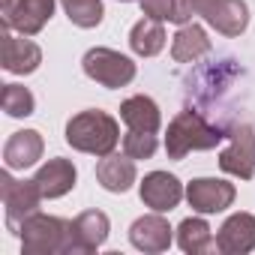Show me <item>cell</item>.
Wrapping results in <instances>:
<instances>
[{
  "label": "cell",
  "instance_id": "8",
  "mask_svg": "<svg viewBox=\"0 0 255 255\" xmlns=\"http://www.w3.org/2000/svg\"><path fill=\"white\" fill-rule=\"evenodd\" d=\"M0 12L6 27L24 36H36L54 12V0H0Z\"/></svg>",
  "mask_w": 255,
  "mask_h": 255
},
{
  "label": "cell",
  "instance_id": "26",
  "mask_svg": "<svg viewBox=\"0 0 255 255\" xmlns=\"http://www.w3.org/2000/svg\"><path fill=\"white\" fill-rule=\"evenodd\" d=\"M123 3H129V0H123Z\"/></svg>",
  "mask_w": 255,
  "mask_h": 255
},
{
  "label": "cell",
  "instance_id": "4",
  "mask_svg": "<svg viewBox=\"0 0 255 255\" xmlns=\"http://www.w3.org/2000/svg\"><path fill=\"white\" fill-rule=\"evenodd\" d=\"M81 66H84L87 78H93L96 84L111 87V90L114 87H126L135 78V63L126 54L114 51V48H90L84 54Z\"/></svg>",
  "mask_w": 255,
  "mask_h": 255
},
{
  "label": "cell",
  "instance_id": "13",
  "mask_svg": "<svg viewBox=\"0 0 255 255\" xmlns=\"http://www.w3.org/2000/svg\"><path fill=\"white\" fill-rule=\"evenodd\" d=\"M216 249L225 255H243L255 249V216L252 213H234L222 222L216 234Z\"/></svg>",
  "mask_w": 255,
  "mask_h": 255
},
{
  "label": "cell",
  "instance_id": "25",
  "mask_svg": "<svg viewBox=\"0 0 255 255\" xmlns=\"http://www.w3.org/2000/svg\"><path fill=\"white\" fill-rule=\"evenodd\" d=\"M123 153L132 159H150L156 153V132H138L129 129L123 135Z\"/></svg>",
  "mask_w": 255,
  "mask_h": 255
},
{
  "label": "cell",
  "instance_id": "9",
  "mask_svg": "<svg viewBox=\"0 0 255 255\" xmlns=\"http://www.w3.org/2000/svg\"><path fill=\"white\" fill-rule=\"evenodd\" d=\"M39 63H42V48L33 39H24V33L15 36L12 27L3 24V30H0V66L12 75H27Z\"/></svg>",
  "mask_w": 255,
  "mask_h": 255
},
{
  "label": "cell",
  "instance_id": "15",
  "mask_svg": "<svg viewBox=\"0 0 255 255\" xmlns=\"http://www.w3.org/2000/svg\"><path fill=\"white\" fill-rule=\"evenodd\" d=\"M96 180L105 192H126L135 183V159L132 156H120V153H108L102 156V162L96 165Z\"/></svg>",
  "mask_w": 255,
  "mask_h": 255
},
{
  "label": "cell",
  "instance_id": "2",
  "mask_svg": "<svg viewBox=\"0 0 255 255\" xmlns=\"http://www.w3.org/2000/svg\"><path fill=\"white\" fill-rule=\"evenodd\" d=\"M66 141H69V147H75L81 153L108 156V153H114V147L120 141V126L111 114H105L99 108H90V111H81V114L69 117Z\"/></svg>",
  "mask_w": 255,
  "mask_h": 255
},
{
  "label": "cell",
  "instance_id": "23",
  "mask_svg": "<svg viewBox=\"0 0 255 255\" xmlns=\"http://www.w3.org/2000/svg\"><path fill=\"white\" fill-rule=\"evenodd\" d=\"M60 6L69 15V21L75 27H84V30L102 24V15H105L102 0H60Z\"/></svg>",
  "mask_w": 255,
  "mask_h": 255
},
{
  "label": "cell",
  "instance_id": "10",
  "mask_svg": "<svg viewBox=\"0 0 255 255\" xmlns=\"http://www.w3.org/2000/svg\"><path fill=\"white\" fill-rule=\"evenodd\" d=\"M111 222L102 210H84L69 222V252H96L108 240Z\"/></svg>",
  "mask_w": 255,
  "mask_h": 255
},
{
  "label": "cell",
  "instance_id": "5",
  "mask_svg": "<svg viewBox=\"0 0 255 255\" xmlns=\"http://www.w3.org/2000/svg\"><path fill=\"white\" fill-rule=\"evenodd\" d=\"M0 195H3V204H6V225L9 231L18 234L21 222L39 210V201L45 198L36 186V180H12L9 171L0 174Z\"/></svg>",
  "mask_w": 255,
  "mask_h": 255
},
{
  "label": "cell",
  "instance_id": "24",
  "mask_svg": "<svg viewBox=\"0 0 255 255\" xmlns=\"http://www.w3.org/2000/svg\"><path fill=\"white\" fill-rule=\"evenodd\" d=\"M0 105H3V111H6L9 117H27V114H33L36 99H33V93H30L27 87H21V84H3Z\"/></svg>",
  "mask_w": 255,
  "mask_h": 255
},
{
  "label": "cell",
  "instance_id": "3",
  "mask_svg": "<svg viewBox=\"0 0 255 255\" xmlns=\"http://www.w3.org/2000/svg\"><path fill=\"white\" fill-rule=\"evenodd\" d=\"M21 249L27 255H54V252H69V222L60 216H45V213H30L21 228Z\"/></svg>",
  "mask_w": 255,
  "mask_h": 255
},
{
  "label": "cell",
  "instance_id": "22",
  "mask_svg": "<svg viewBox=\"0 0 255 255\" xmlns=\"http://www.w3.org/2000/svg\"><path fill=\"white\" fill-rule=\"evenodd\" d=\"M141 3V12L147 18H156V21H171V24H189L192 12H195V3L192 0H138Z\"/></svg>",
  "mask_w": 255,
  "mask_h": 255
},
{
  "label": "cell",
  "instance_id": "20",
  "mask_svg": "<svg viewBox=\"0 0 255 255\" xmlns=\"http://www.w3.org/2000/svg\"><path fill=\"white\" fill-rule=\"evenodd\" d=\"M177 243L183 252L189 255H204V252H213L216 249V237L210 234V225L198 216H189L180 222L177 228Z\"/></svg>",
  "mask_w": 255,
  "mask_h": 255
},
{
  "label": "cell",
  "instance_id": "21",
  "mask_svg": "<svg viewBox=\"0 0 255 255\" xmlns=\"http://www.w3.org/2000/svg\"><path fill=\"white\" fill-rule=\"evenodd\" d=\"M129 45H132V51H135L138 57H153V54H159V51L165 48V27H162V21L144 15V18L132 27V33H129Z\"/></svg>",
  "mask_w": 255,
  "mask_h": 255
},
{
  "label": "cell",
  "instance_id": "18",
  "mask_svg": "<svg viewBox=\"0 0 255 255\" xmlns=\"http://www.w3.org/2000/svg\"><path fill=\"white\" fill-rule=\"evenodd\" d=\"M120 120L129 126V129H138V132H159V108L150 96H129L123 105H120Z\"/></svg>",
  "mask_w": 255,
  "mask_h": 255
},
{
  "label": "cell",
  "instance_id": "6",
  "mask_svg": "<svg viewBox=\"0 0 255 255\" xmlns=\"http://www.w3.org/2000/svg\"><path fill=\"white\" fill-rule=\"evenodd\" d=\"M228 147L219 153V168L240 180L255 177V129L249 123H237L228 129Z\"/></svg>",
  "mask_w": 255,
  "mask_h": 255
},
{
  "label": "cell",
  "instance_id": "14",
  "mask_svg": "<svg viewBox=\"0 0 255 255\" xmlns=\"http://www.w3.org/2000/svg\"><path fill=\"white\" fill-rule=\"evenodd\" d=\"M129 240L135 249L141 252H165L171 246V225L162 213H150V216H141L132 222L129 228Z\"/></svg>",
  "mask_w": 255,
  "mask_h": 255
},
{
  "label": "cell",
  "instance_id": "17",
  "mask_svg": "<svg viewBox=\"0 0 255 255\" xmlns=\"http://www.w3.org/2000/svg\"><path fill=\"white\" fill-rule=\"evenodd\" d=\"M36 186H39V192L45 195V198H60V195H66L72 186H75V165L69 162V159H63V156H57V159H48L39 171H36Z\"/></svg>",
  "mask_w": 255,
  "mask_h": 255
},
{
  "label": "cell",
  "instance_id": "11",
  "mask_svg": "<svg viewBox=\"0 0 255 255\" xmlns=\"http://www.w3.org/2000/svg\"><path fill=\"white\" fill-rule=\"evenodd\" d=\"M234 186L216 177H198L186 186V201L198 213H222L225 207L234 204Z\"/></svg>",
  "mask_w": 255,
  "mask_h": 255
},
{
  "label": "cell",
  "instance_id": "12",
  "mask_svg": "<svg viewBox=\"0 0 255 255\" xmlns=\"http://www.w3.org/2000/svg\"><path fill=\"white\" fill-rule=\"evenodd\" d=\"M183 195H186V192H183L180 180H177L174 174H168V171H150V174L141 180V201H144L150 210H156V213L174 210Z\"/></svg>",
  "mask_w": 255,
  "mask_h": 255
},
{
  "label": "cell",
  "instance_id": "1",
  "mask_svg": "<svg viewBox=\"0 0 255 255\" xmlns=\"http://www.w3.org/2000/svg\"><path fill=\"white\" fill-rule=\"evenodd\" d=\"M228 138V129L219 123H210L201 111L183 108L171 123H168V135H165V150L171 159H183L192 150H210Z\"/></svg>",
  "mask_w": 255,
  "mask_h": 255
},
{
  "label": "cell",
  "instance_id": "19",
  "mask_svg": "<svg viewBox=\"0 0 255 255\" xmlns=\"http://www.w3.org/2000/svg\"><path fill=\"white\" fill-rule=\"evenodd\" d=\"M210 54V39L204 33V27L198 24H183L177 33H174V42H171V57L174 63H195L198 57Z\"/></svg>",
  "mask_w": 255,
  "mask_h": 255
},
{
  "label": "cell",
  "instance_id": "16",
  "mask_svg": "<svg viewBox=\"0 0 255 255\" xmlns=\"http://www.w3.org/2000/svg\"><path fill=\"white\" fill-rule=\"evenodd\" d=\"M42 135L36 129H21L15 135H9L6 147H3V162L6 168H30L42 159Z\"/></svg>",
  "mask_w": 255,
  "mask_h": 255
},
{
  "label": "cell",
  "instance_id": "7",
  "mask_svg": "<svg viewBox=\"0 0 255 255\" xmlns=\"http://www.w3.org/2000/svg\"><path fill=\"white\" fill-rule=\"evenodd\" d=\"M195 12L222 36H240L249 24L246 0H192Z\"/></svg>",
  "mask_w": 255,
  "mask_h": 255
}]
</instances>
